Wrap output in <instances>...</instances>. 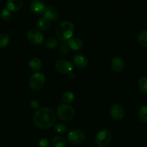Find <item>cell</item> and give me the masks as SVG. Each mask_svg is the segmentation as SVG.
<instances>
[{
  "mask_svg": "<svg viewBox=\"0 0 147 147\" xmlns=\"http://www.w3.org/2000/svg\"><path fill=\"white\" fill-rule=\"evenodd\" d=\"M56 120V113L49 108L37 109L33 118L34 124L41 129H48L50 128L54 125Z\"/></svg>",
  "mask_w": 147,
  "mask_h": 147,
  "instance_id": "1",
  "label": "cell"
},
{
  "mask_svg": "<svg viewBox=\"0 0 147 147\" xmlns=\"http://www.w3.org/2000/svg\"><path fill=\"white\" fill-rule=\"evenodd\" d=\"M74 32V25L69 21H63L59 24L56 30L58 38L61 41H68L73 36Z\"/></svg>",
  "mask_w": 147,
  "mask_h": 147,
  "instance_id": "2",
  "label": "cell"
},
{
  "mask_svg": "<svg viewBox=\"0 0 147 147\" xmlns=\"http://www.w3.org/2000/svg\"><path fill=\"white\" fill-rule=\"evenodd\" d=\"M56 115L59 119L64 121H69L75 116V111L73 108L66 103H61L56 109Z\"/></svg>",
  "mask_w": 147,
  "mask_h": 147,
  "instance_id": "3",
  "label": "cell"
},
{
  "mask_svg": "<svg viewBox=\"0 0 147 147\" xmlns=\"http://www.w3.org/2000/svg\"><path fill=\"white\" fill-rule=\"evenodd\" d=\"M46 83V77L42 73H35L32 75L29 80V86L33 90H40Z\"/></svg>",
  "mask_w": 147,
  "mask_h": 147,
  "instance_id": "4",
  "label": "cell"
},
{
  "mask_svg": "<svg viewBox=\"0 0 147 147\" xmlns=\"http://www.w3.org/2000/svg\"><path fill=\"white\" fill-rule=\"evenodd\" d=\"M27 37L28 41L34 45H40L44 41V36L39 30L32 29L27 32Z\"/></svg>",
  "mask_w": 147,
  "mask_h": 147,
  "instance_id": "5",
  "label": "cell"
},
{
  "mask_svg": "<svg viewBox=\"0 0 147 147\" xmlns=\"http://www.w3.org/2000/svg\"><path fill=\"white\" fill-rule=\"evenodd\" d=\"M111 139L110 132L107 130L100 131L96 136V144L99 147H106L110 143Z\"/></svg>",
  "mask_w": 147,
  "mask_h": 147,
  "instance_id": "6",
  "label": "cell"
},
{
  "mask_svg": "<svg viewBox=\"0 0 147 147\" xmlns=\"http://www.w3.org/2000/svg\"><path fill=\"white\" fill-rule=\"evenodd\" d=\"M67 139L71 144H80L84 141L85 135L80 130H72L68 134Z\"/></svg>",
  "mask_w": 147,
  "mask_h": 147,
  "instance_id": "7",
  "label": "cell"
},
{
  "mask_svg": "<svg viewBox=\"0 0 147 147\" xmlns=\"http://www.w3.org/2000/svg\"><path fill=\"white\" fill-rule=\"evenodd\" d=\"M56 69L60 73L68 74L73 70V64L66 60H58L56 63Z\"/></svg>",
  "mask_w": 147,
  "mask_h": 147,
  "instance_id": "8",
  "label": "cell"
},
{
  "mask_svg": "<svg viewBox=\"0 0 147 147\" xmlns=\"http://www.w3.org/2000/svg\"><path fill=\"white\" fill-rule=\"evenodd\" d=\"M111 117L116 121H120L125 117V110L120 104H114L110 109Z\"/></svg>",
  "mask_w": 147,
  "mask_h": 147,
  "instance_id": "9",
  "label": "cell"
},
{
  "mask_svg": "<svg viewBox=\"0 0 147 147\" xmlns=\"http://www.w3.org/2000/svg\"><path fill=\"white\" fill-rule=\"evenodd\" d=\"M46 8H47V6L45 4L43 1H40V0H35V1H32L30 5L31 12L35 14H37V15H42V14L43 15Z\"/></svg>",
  "mask_w": 147,
  "mask_h": 147,
  "instance_id": "10",
  "label": "cell"
},
{
  "mask_svg": "<svg viewBox=\"0 0 147 147\" xmlns=\"http://www.w3.org/2000/svg\"><path fill=\"white\" fill-rule=\"evenodd\" d=\"M72 61H73V64L78 68L83 69L88 65L87 58L82 54L75 55L74 56Z\"/></svg>",
  "mask_w": 147,
  "mask_h": 147,
  "instance_id": "11",
  "label": "cell"
},
{
  "mask_svg": "<svg viewBox=\"0 0 147 147\" xmlns=\"http://www.w3.org/2000/svg\"><path fill=\"white\" fill-rule=\"evenodd\" d=\"M68 47L72 50H79L83 48L84 43L81 39L78 37H71L67 42Z\"/></svg>",
  "mask_w": 147,
  "mask_h": 147,
  "instance_id": "12",
  "label": "cell"
},
{
  "mask_svg": "<svg viewBox=\"0 0 147 147\" xmlns=\"http://www.w3.org/2000/svg\"><path fill=\"white\" fill-rule=\"evenodd\" d=\"M23 3L22 0H7L6 2V8L9 11H17L22 7Z\"/></svg>",
  "mask_w": 147,
  "mask_h": 147,
  "instance_id": "13",
  "label": "cell"
},
{
  "mask_svg": "<svg viewBox=\"0 0 147 147\" xmlns=\"http://www.w3.org/2000/svg\"><path fill=\"white\" fill-rule=\"evenodd\" d=\"M125 67V63L123 60L119 57H115L112 59L111 63V67L112 70L115 73H120L122 71Z\"/></svg>",
  "mask_w": 147,
  "mask_h": 147,
  "instance_id": "14",
  "label": "cell"
},
{
  "mask_svg": "<svg viewBox=\"0 0 147 147\" xmlns=\"http://www.w3.org/2000/svg\"><path fill=\"white\" fill-rule=\"evenodd\" d=\"M59 17V12L53 7H47L44 14H43V17L48 20L49 21H53V20H57Z\"/></svg>",
  "mask_w": 147,
  "mask_h": 147,
  "instance_id": "15",
  "label": "cell"
},
{
  "mask_svg": "<svg viewBox=\"0 0 147 147\" xmlns=\"http://www.w3.org/2000/svg\"><path fill=\"white\" fill-rule=\"evenodd\" d=\"M66 139L61 136H56L50 142V147H65Z\"/></svg>",
  "mask_w": 147,
  "mask_h": 147,
  "instance_id": "16",
  "label": "cell"
},
{
  "mask_svg": "<svg viewBox=\"0 0 147 147\" xmlns=\"http://www.w3.org/2000/svg\"><path fill=\"white\" fill-rule=\"evenodd\" d=\"M29 67L33 71H37L42 67V62L38 57H33L29 62Z\"/></svg>",
  "mask_w": 147,
  "mask_h": 147,
  "instance_id": "17",
  "label": "cell"
},
{
  "mask_svg": "<svg viewBox=\"0 0 147 147\" xmlns=\"http://www.w3.org/2000/svg\"><path fill=\"white\" fill-rule=\"evenodd\" d=\"M138 88L140 91L144 94H147V77L143 76L138 81Z\"/></svg>",
  "mask_w": 147,
  "mask_h": 147,
  "instance_id": "18",
  "label": "cell"
},
{
  "mask_svg": "<svg viewBox=\"0 0 147 147\" xmlns=\"http://www.w3.org/2000/svg\"><path fill=\"white\" fill-rule=\"evenodd\" d=\"M37 25L40 30L46 31V30H48L49 27H50V21H49L48 20L46 19L45 17H42L37 21Z\"/></svg>",
  "mask_w": 147,
  "mask_h": 147,
  "instance_id": "19",
  "label": "cell"
},
{
  "mask_svg": "<svg viewBox=\"0 0 147 147\" xmlns=\"http://www.w3.org/2000/svg\"><path fill=\"white\" fill-rule=\"evenodd\" d=\"M58 45L57 39L55 37H49L46 40L44 43V47L48 50H52L56 47Z\"/></svg>",
  "mask_w": 147,
  "mask_h": 147,
  "instance_id": "20",
  "label": "cell"
},
{
  "mask_svg": "<svg viewBox=\"0 0 147 147\" xmlns=\"http://www.w3.org/2000/svg\"><path fill=\"white\" fill-rule=\"evenodd\" d=\"M138 42L140 45L147 47V30H144L138 34Z\"/></svg>",
  "mask_w": 147,
  "mask_h": 147,
  "instance_id": "21",
  "label": "cell"
},
{
  "mask_svg": "<svg viewBox=\"0 0 147 147\" xmlns=\"http://www.w3.org/2000/svg\"><path fill=\"white\" fill-rule=\"evenodd\" d=\"M138 119L143 123H147V106H141L138 111Z\"/></svg>",
  "mask_w": 147,
  "mask_h": 147,
  "instance_id": "22",
  "label": "cell"
},
{
  "mask_svg": "<svg viewBox=\"0 0 147 147\" xmlns=\"http://www.w3.org/2000/svg\"><path fill=\"white\" fill-rule=\"evenodd\" d=\"M10 36L7 34H0V48H4L10 43Z\"/></svg>",
  "mask_w": 147,
  "mask_h": 147,
  "instance_id": "23",
  "label": "cell"
},
{
  "mask_svg": "<svg viewBox=\"0 0 147 147\" xmlns=\"http://www.w3.org/2000/svg\"><path fill=\"white\" fill-rule=\"evenodd\" d=\"M74 99V95L71 93V92H65L64 93L62 96V100L64 103H66V104H69L73 102Z\"/></svg>",
  "mask_w": 147,
  "mask_h": 147,
  "instance_id": "24",
  "label": "cell"
},
{
  "mask_svg": "<svg viewBox=\"0 0 147 147\" xmlns=\"http://www.w3.org/2000/svg\"><path fill=\"white\" fill-rule=\"evenodd\" d=\"M67 128H66V125L64 123H56L54 126V130L56 133L59 134H63L66 131Z\"/></svg>",
  "mask_w": 147,
  "mask_h": 147,
  "instance_id": "25",
  "label": "cell"
},
{
  "mask_svg": "<svg viewBox=\"0 0 147 147\" xmlns=\"http://www.w3.org/2000/svg\"><path fill=\"white\" fill-rule=\"evenodd\" d=\"M0 16H1L2 20H5V21H8V20H10V19H11L12 14L10 11H9L7 9H4L1 11Z\"/></svg>",
  "mask_w": 147,
  "mask_h": 147,
  "instance_id": "26",
  "label": "cell"
},
{
  "mask_svg": "<svg viewBox=\"0 0 147 147\" xmlns=\"http://www.w3.org/2000/svg\"><path fill=\"white\" fill-rule=\"evenodd\" d=\"M60 53L62 55H66L69 53V47L67 43H61L60 47Z\"/></svg>",
  "mask_w": 147,
  "mask_h": 147,
  "instance_id": "27",
  "label": "cell"
},
{
  "mask_svg": "<svg viewBox=\"0 0 147 147\" xmlns=\"http://www.w3.org/2000/svg\"><path fill=\"white\" fill-rule=\"evenodd\" d=\"M39 146L40 147H50V143L49 141L46 139H42L39 142Z\"/></svg>",
  "mask_w": 147,
  "mask_h": 147,
  "instance_id": "28",
  "label": "cell"
},
{
  "mask_svg": "<svg viewBox=\"0 0 147 147\" xmlns=\"http://www.w3.org/2000/svg\"><path fill=\"white\" fill-rule=\"evenodd\" d=\"M30 106H31V107L33 109H37L39 108V106H40V102L37 100H31Z\"/></svg>",
  "mask_w": 147,
  "mask_h": 147,
  "instance_id": "29",
  "label": "cell"
}]
</instances>
